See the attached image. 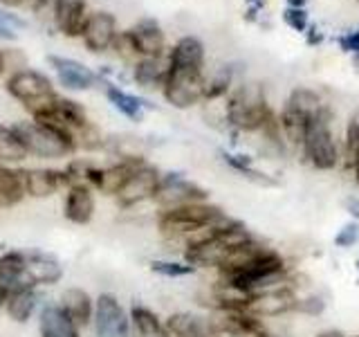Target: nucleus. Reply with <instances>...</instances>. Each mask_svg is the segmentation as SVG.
Listing matches in <instances>:
<instances>
[{"mask_svg":"<svg viewBox=\"0 0 359 337\" xmlns=\"http://www.w3.org/2000/svg\"><path fill=\"white\" fill-rule=\"evenodd\" d=\"M0 288L3 290L29 288L25 250H7L0 254Z\"/></svg>","mask_w":359,"mask_h":337,"instance_id":"cd10ccee","label":"nucleus"},{"mask_svg":"<svg viewBox=\"0 0 359 337\" xmlns=\"http://www.w3.org/2000/svg\"><path fill=\"white\" fill-rule=\"evenodd\" d=\"M160 180H162L160 168L144 160L115 194V202L121 209H135L144 205V202H153L155 191L160 187Z\"/></svg>","mask_w":359,"mask_h":337,"instance_id":"9d476101","label":"nucleus"},{"mask_svg":"<svg viewBox=\"0 0 359 337\" xmlns=\"http://www.w3.org/2000/svg\"><path fill=\"white\" fill-rule=\"evenodd\" d=\"M207 200H209V191L180 171L162 173L160 187H157L153 198L157 209H175V207L194 205V202H207Z\"/></svg>","mask_w":359,"mask_h":337,"instance_id":"6e6552de","label":"nucleus"},{"mask_svg":"<svg viewBox=\"0 0 359 337\" xmlns=\"http://www.w3.org/2000/svg\"><path fill=\"white\" fill-rule=\"evenodd\" d=\"M351 337H359V333H357V335H351Z\"/></svg>","mask_w":359,"mask_h":337,"instance_id":"8fccbe9b","label":"nucleus"},{"mask_svg":"<svg viewBox=\"0 0 359 337\" xmlns=\"http://www.w3.org/2000/svg\"><path fill=\"white\" fill-rule=\"evenodd\" d=\"M276 115L258 86H241L227 101V124L241 133H263Z\"/></svg>","mask_w":359,"mask_h":337,"instance_id":"20e7f679","label":"nucleus"},{"mask_svg":"<svg viewBox=\"0 0 359 337\" xmlns=\"http://www.w3.org/2000/svg\"><path fill=\"white\" fill-rule=\"evenodd\" d=\"M325 310V301L319 295H308V297H301L299 295V303H297V312L301 315H308V317H319Z\"/></svg>","mask_w":359,"mask_h":337,"instance_id":"58836bf2","label":"nucleus"},{"mask_svg":"<svg viewBox=\"0 0 359 337\" xmlns=\"http://www.w3.org/2000/svg\"><path fill=\"white\" fill-rule=\"evenodd\" d=\"M314 337H346L341 331H337V329H328V331H321V333H317Z\"/></svg>","mask_w":359,"mask_h":337,"instance_id":"37998d69","label":"nucleus"},{"mask_svg":"<svg viewBox=\"0 0 359 337\" xmlns=\"http://www.w3.org/2000/svg\"><path fill=\"white\" fill-rule=\"evenodd\" d=\"M168 74V56H149L133 65V81L144 90H162Z\"/></svg>","mask_w":359,"mask_h":337,"instance_id":"c85d7f7f","label":"nucleus"},{"mask_svg":"<svg viewBox=\"0 0 359 337\" xmlns=\"http://www.w3.org/2000/svg\"><path fill=\"white\" fill-rule=\"evenodd\" d=\"M48 63L54 67L56 77H59V84L67 90H90L99 81V74L93 72L86 63L76 61V59L50 54Z\"/></svg>","mask_w":359,"mask_h":337,"instance_id":"6ab92c4d","label":"nucleus"},{"mask_svg":"<svg viewBox=\"0 0 359 337\" xmlns=\"http://www.w3.org/2000/svg\"><path fill=\"white\" fill-rule=\"evenodd\" d=\"M227 213L222 207L207 202H194V205L175 207V209H157L155 225L160 234L171 243H182V247L196 239L200 232H205L211 225L220 223Z\"/></svg>","mask_w":359,"mask_h":337,"instance_id":"f257e3e1","label":"nucleus"},{"mask_svg":"<svg viewBox=\"0 0 359 337\" xmlns=\"http://www.w3.org/2000/svg\"><path fill=\"white\" fill-rule=\"evenodd\" d=\"M95 337H133L130 315L123 308L117 295L99 292L95 297V317H93Z\"/></svg>","mask_w":359,"mask_h":337,"instance_id":"1a4fd4ad","label":"nucleus"},{"mask_svg":"<svg viewBox=\"0 0 359 337\" xmlns=\"http://www.w3.org/2000/svg\"><path fill=\"white\" fill-rule=\"evenodd\" d=\"M164 322L171 337H222V333L213 324L211 315L180 310L168 315Z\"/></svg>","mask_w":359,"mask_h":337,"instance_id":"a211bd4d","label":"nucleus"},{"mask_svg":"<svg viewBox=\"0 0 359 337\" xmlns=\"http://www.w3.org/2000/svg\"><path fill=\"white\" fill-rule=\"evenodd\" d=\"M39 337H81V329L59 303H43L39 310Z\"/></svg>","mask_w":359,"mask_h":337,"instance_id":"b1692460","label":"nucleus"},{"mask_svg":"<svg viewBox=\"0 0 359 337\" xmlns=\"http://www.w3.org/2000/svg\"><path fill=\"white\" fill-rule=\"evenodd\" d=\"M220 157H222V162L227 164L229 168H233L236 173L245 176L247 180H252V183H256V185H261V187H274V185H276V180H274V178H269L265 171H261V168H256V164H254V160H252L250 155L231 153V151L220 149Z\"/></svg>","mask_w":359,"mask_h":337,"instance_id":"7c9ffc66","label":"nucleus"},{"mask_svg":"<svg viewBox=\"0 0 359 337\" xmlns=\"http://www.w3.org/2000/svg\"><path fill=\"white\" fill-rule=\"evenodd\" d=\"M117 18L108 11H95L86 20L81 39L90 52H108L117 39Z\"/></svg>","mask_w":359,"mask_h":337,"instance_id":"f3484780","label":"nucleus"},{"mask_svg":"<svg viewBox=\"0 0 359 337\" xmlns=\"http://www.w3.org/2000/svg\"><path fill=\"white\" fill-rule=\"evenodd\" d=\"M0 3H3L5 7H11V9H14V7H20L22 3H25V0H0Z\"/></svg>","mask_w":359,"mask_h":337,"instance_id":"c03bdc74","label":"nucleus"},{"mask_svg":"<svg viewBox=\"0 0 359 337\" xmlns=\"http://www.w3.org/2000/svg\"><path fill=\"white\" fill-rule=\"evenodd\" d=\"M5 90L9 93V97L20 101L25 108L56 95L52 79L39 70H16L5 81Z\"/></svg>","mask_w":359,"mask_h":337,"instance_id":"9b49d317","label":"nucleus"},{"mask_svg":"<svg viewBox=\"0 0 359 337\" xmlns=\"http://www.w3.org/2000/svg\"><path fill=\"white\" fill-rule=\"evenodd\" d=\"M250 3H256V0H250Z\"/></svg>","mask_w":359,"mask_h":337,"instance_id":"3c124183","label":"nucleus"},{"mask_svg":"<svg viewBox=\"0 0 359 337\" xmlns=\"http://www.w3.org/2000/svg\"><path fill=\"white\" fill-rule=\"evenodd\" d=\"M209 315L222 337H269L265 322L245 308H220Z\"/></svg>","mask_w":359,"mask_h":337,"instance_id":"f8f14e48","label":"nucleus"},{"mask_svg":"<svg viewBox=\"0 0 359 337\" xmlns=\"http://www.w3.org/2000/svg\"><path fill=\"white\" fill-rule=\"evenodd\" d=\"M27 149L22 144L20 135L16 133L14 124H0V162L9 166H18L20 162L27 160Z\"/></svg>","mask_w":359,"mask_h":337,"instance_id":"2f4dec72","label":"nucleus"},{"mask_svg":"<svg viewBox=\"0 0 359 337\" xmlns=\"http://www.w3.org/2000/svg\"><path fill=\"white\" fill-rule=\"evenodd\" d=\"M353 173H355V180H357V185H359V157H357L355 164H353Z\"/></svg>","mask_w":359,"mask_h":337,"instance_id":"a18cd8bd","label":"nucleus"},{"mask_svg":"<svg viewBox=\"0 0 359 337\" xmlns=\"http://www.w3.org/2000/svg\"><path fill=\"white\" fill-rule=\"evenodd\" d=\"M168 65L182 70H202L205 67V45L196 37H182L168 50Z\"/></svg>","mask_w":359,"mask_h":337,"instance_id":"bb28decb","label":"nucleus"},{"mask_svg":"<svg viewBox=\"0 0 359 337\" xmlns=\"http://www.w3.org/2000/svg\"><path fill=\"white\" fill-rule=\"evenodd\" d=\"M3 310L14 324H27L41 310V290L36 288L5 290Z\"/></svg>","mask_w":359,"mask_h":337,"instance_id":"4be33fe9","label":"nucleus"},{"mask_svg":"<svg viewBox=\"0 0 359 337\" xmlns=\"http://www.w3.org/2000/svg\"><path fill=\"white\" fill-rule=\"evenodd\" d=\"M16 133L20 135L22 144H25L29 157H39V160H63L76 153L74 135L63 128L50 126L36 119L16 121Z\"/></svg>","mask_w":359,"mask_h":337,"instance_id":"f03ea898","label":"nucleus"},{"mask_svg":"<svg viewBox=\"0 0 359 337\" xmlns=\"http://www.w3.org/2000/svg\"><path fill=\"white\" fill-rule=\"evenodd\" d=\"M27 256V286L29 288H50L63 279V263L50 252L25 250Z\"/></svg>","mask_w":359,"mask_h":337,"instance_id":"dca6fc26","label":"nucleus"},{"mask_svg":"<svg viewBox=\"0 0 359 337\" xmlns=\"http://www.w3.org/2000/svg\"><path fill=\"white\" fill-rule=\"evenodd\" d=\"M101 88H104V95L112 104V108H117L121 115L126 117V119H130V121H142L144 112L153 110V106L146 99L128 93V90L119 88L117 84L108 81V79H101Z\"/></svg>","mask_w":359,"mask_h":337,"instance_id":"393cba45","label":"nucleus"},{"mask_svg":"<svg viewBox=\"0 0 359 337\" xmlns=\"http://www.w3.org/2000/svg\"><path fill=\"white\" fill-rule=\"evenodd\" d=\"M283 20H285V25L290 29H294V32H303V34H306L308 27H310L306 7H287L283 11Z\"/></svg>","mask_w":359,"mask_h":337,"instance_id":"4c0bfd02","label":"nucleus"},{"mask_svg":"<svg viewBox=\"0 0 359 337\" xmlns=\"http://www.w3.org/2000/svg\"><path fill=\"white\" fill-rule=\"evenodd\" d=\"M306 34H308V43H310V45H319V43L323 41V34H321L317 27H314V25H310Z\"/></svg>","mask_w":359,"mask_h":337,"instance_id":"79ce46f5","label":"nucleus"},{"mask_svg":"<svg viewBox=\"0 0 359 337\" xmlns=\"http://www.w3.org/2000/svg\"><path fill=\"white\" fill-rule=\"evenodd\" d=\"M297 303H299L297 290L292 284H287V286L261 292V295H254L245 310H250L258 319L265 322V319H274L290 312H297Z\"/></svg>","mask_w":359,"mask_h":337,"instance_id":"ddd939ff","label":"nucleus"},{"mask_svg":"<svg viewBox=\"0 0 359 337\" xmlns=\"http://www.w3.org/2000/svg\"><path fill=\"white\" fill-rule=\"evenodd\" d=\"M233 84V72L231 67H220L218 72H213L211 77H207L205 81V101H213L224 97L231 90Z\"/></svg>","mask_w":359,"mask_h":337,"instance_id":"f704fd0d","label":"nucleus"},{"mask_svg":"<svg viewBox=\"0 0 359 337\" xmlns=\"http://www.w3.org/2000/svg\"><path fill=\"white\" fill-rule=\"evenodd\" d=\"M32 119L36 121H43V124H50V126H56V128H63L67 133H79L81 128H86L90 119H88V112L86 108L79 104L74 99H67L63 95H52L50 99L45 101H39V104H34L27 108Z\"/></svg>","mask_w":359,"mask_h":337,"instance_id":"423d86ee","label":"nucleus"},{"mask_svg":"<svg viewBox=\"0 0 359 337\" xmlns=\"http://www.w3.org/2000/svg\"><path fill=\"white\" fill-rule=\"evenodd\" d=\"M359 243V220H348L344 227L334 234V245L341 250H351Z\"/></svg>","mask_w":359,"mask_h":337,"instance_id":"e433bc0d","label":"nucleus"},{"mask_svg":"<svg viewBox=\"0 0 359 337\" xmlns=\"http://www.w3.org/2000/svg\"><path fill=\"white\" fill-rule=\"evenodd\" d=\"M128 37L133 41V48L140 59L149 56H164L166 54V39L155 18H142L133 29H128Z\"/></svg>","mask_w":359,"mask_h":337,"instance_id":"aec40b11","label":"nucleus"},{"mask_svg":"<svg viewBox=\"0 0 359 337\" xmlns=\"http://www.w3.org/2000/svg\"><path fill=\"white\" fill-rule=\"evenodd\" d=\"M128 315L133 337H171L166 322L146 303H133Z\"/></svg>","mask_w":359,"mask_h":337,"instance_id":"a878e982","label":"nucleus"},{"mask_svg":"<svg viewBox=\"0 0 359 337\" xmlns=\"http://www.w3.org/2000/svg\"><path fill=\"white\" fill-rule=\"evenodd\" d=\"M299 151L303 155V160L312 168H317V171H334L339 166L341 151L332 133V112L328 106L310 121Z\"/></svg>","mask_w":359,"mask_h":337,"instance_id":"39448f33","label":"nucleus"},{"mask_svg":"<svg viewBox=\"0 0 359 337\" xmlns=\"http://www.w3.org/2000/svg\"><path fill=\"white\" fill-rule=\"evenodd\" d=\"M27 198L25 176L20 166H9L0 162V209H11Z\"/></svg>","mask_w":359,"mask_h":337,"instance_id":"c756f323","label":"nucleus"},{"mask_svg":"<svg viewBox=\"0 0 359 337\" xmlns=\"http://www.w3.org/2000/svg\"><path fill=\"white\" fill-rule=\"evenodd\" d=\"M344 209L351 213V220H359V198L357 196H348L344 200Z\"/></svg>","mask_w":359,"mask_h":337,"instance_id":"a19ab883","label":"nucleus"},{"mask_svg":"<svg viewBox=\"0 0 359 337\" xmlns=\"http://www.w3.org/2000/svg\"><path fill=\"white\" fill-rule=\"evenodd\" d=\"M355 267H357V272H359V258H357V261H355Z\"/></svg>","mask_w":359,"mask_h":337,"instance_id":"09e8293b","label":"nucleus"},{"mask_svg":"<svg viewBox=\"0 0 359 337\" xmlns=\"http://www.w3.org/2000/svg\"><path fill=\"white\" fill-rule=\"evenodd\" d=\"M22 176H25L27 198H34V200H48L72 185V180L65 173V168L32 166V168H22Z\"/></svg>","mask_w":359,"mask_h":337,"instance_id":"4468645a","label":"nucleus"},{"mask_svg":"<svg viewBox=\"0 0 359 337\" xmlns=\"http://www.w3.org/2000/svg\"><path fill=\"white\" fill-rule=\"evenodd\" d=\"M88 0H54V25L59 32H63L65 37H81L88 11H86Z\"/></svg>","mask_w":359,"mask_h":337,"instance_id":"5701e85b","label":"nucleus"},{"mask_svg":"<svg viewBox=\"0 0 359 337\" xmlns=\"http://www.w3.org/2000/svg\"><path fill=\"white\" fill-rule=\"evenodd\" d=\"M149 267H151V272L164 279H187L198 272V270L191 263H187L184 258L182 261H177V258H153Z\"/></svg>","mask_w":359,"mask_h":337,"instance_id":"473e14b6","label":"nucleus"},{"mask_svg":"<svg viewBox=\"0 0 359 337\" xmlns=\"http://www.w3.org/2000/svg\"><path fill=\"white\" fill-rule=\"evenodd\" d=\"M325 106L328 104H323V99L319 97L317 90H310V88L292 90L278 115V128H280V135H283V140L290 146H294V149H301L310 121L317 117Z\"/></svg>","mask_w":359,"mask_h":337,"instance_id":"7ed1b4c3","label":"nucleus"},{"mask_svg":"<svg viewBox=\"0 0 359 337\" xmlns=\"http://www.w3.org/2000/svg\"><path fill=\"white\" fill-rule=\"evenodd\" d=\"M59 306L63 308V312L70 317L79 329H88L93 326V317H95V297L81 286H70L65 288L59 295Z\"/></svg>","mask_w":359,"mask_h":337,"instance_id":"412c9836","label":"nucleus"},{"mask_svg":"<svg viewBox=\"0 0 359 337\" xmlns=\"http://www.w3.org/2000/svg\"><path fill=\"white\" fill-rule=\"evenodd\" d=\"M344 162L348 168H353L355 160L359 157V108L348 117L346 133H344Z\"/></svg>","mask_w":359,"mask_h":337,"instance_id":"72a5a7b5","label":"nucleus"},{"mask_svg":"<svg viewBox=\"0 0 359 337\" xmlns=\"http://www.w3.org/2000/svg\"><path fill=\"white\" fill-rule=\"evenodd\" d=\"M97 191L86 183H74L65 189L63 198V218L72 225H90L97 211Z\"/></svg>","mask_w":359,"mask_h":337,"instance_id":"2eb2a0df","label":"nucleus"},{"mask_svg":"<svg viewBox=\"0 0 359 337\" xmlns=\"http://www.w3.org/2000/svg\"><path fill=\"white\" fill-rule=\"evenodd\" d=\"M27 20H22L16 14H9V11H0V39L3 41H16L18 39V29H25Z\"/></svg>","mask_w":359,"mask_h":337,"instance_id":"c9c22d12","label":"nucleus"},{"mask_svg":"<svg viewBox=\"0 0 359 337\" xmlns=\"http://www.w3.org/2000/svg\"><path fill=\"white\" fill-rule=\"evenodd\" d=\"M339 45H341V50L348 54H359V29L348 32V34H344V37H339Z\"/></svg>","mask_w":359,"mask_h":337,"instance_id":"ea45409f","label":"nucleus"},{"mask_svg":"<svg viewBox=\"0 0 359 337\" xmlns=\"http://www.w3.org/2000/svg\"><path fill=\"white\" fill-rule=\"evenodd\" d=\"M205 70H182V67L168 65L166 81L162 86V95L166 104L177 110H189L205 101Z\"/></svg>","mask_w":359,"mask_h":337,"instance_id":"0eeeda50","label":"nucleus"},{"mask_svg":"<svg viewBox=\"0 0 359 337\" xmlns=\"http://www.w3.org/2000/svg\"><path fill=\"white\" fill-rule=\"evenodd\" d=\"M5 72V56H3V52H0V74Z\"/></svg>","mask_w":359,"mask_h":337,"instance_id":"49530a36","label":"nucleus"},{"mask_svg":"<svg viewBox=\"0 0 359 337\" xmlns=\"http://www.w3.org/2000/svg\"><path fill=\"white\" fill-rule=\"evenodd\" d=\"M3 303H5V290L0 288V310H3Z\"/></svg>","mask_w":359,"mask_h":337,"instance_id":"de8ad7c7","label":"nucleus"},{"mask_svg":"<svg viewBox=\"0 0 359 337\" xmlns=\"http://www.w3.org/2000/svg\"><path fill=\"white\" fill-rule=\"evenodd\" d=\"M269 337H272V335H269Z\"/></svg>","mask_w":359,"mask_h":337,"instance_id":"603ef678","label":"nucleus"}]
</instances>
